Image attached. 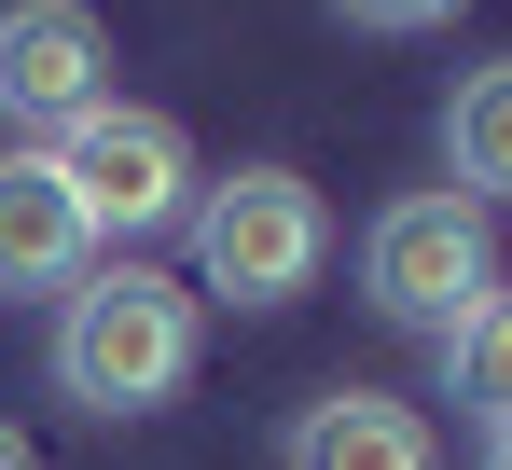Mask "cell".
I'll list each match as a JSON object with an SVG mask.
<instances>
[{
  "mask_svg": "<svg viewBox=\"0 0 512 470\" xmlns=\"http://www.w3.org/2000/svg\"><path fill=\"white\" fill-rule=\"evenodd\" d=\"M56 388L84 415H153L194 388V291L167 263H84V291L56 305Z\"/></svg>",
  "mask_w": 512,
  "mask_h": 470,
  "instance_id": "cell-1",
  "label": "cell"
},
{
  "mask_svg": "<svg viewBox=\"0 0 512 470\" xmlns=\"http://www.w3.org/2000/svg\"><path fill=\"white\" fill-rule=\"evenodd\" d=\"M180 222H194V291H222V305H291L333 263V208L305 166H222V180H194Z\"/></svg>",
  "mask_w": 512,
  "mask_h": 470,
  "instance_id": "cell-2",
  "label": "cell"
},
{
  "mask_svg": "<svg viewBox=\"0 0 512 470\" xmlns=\"http://www.w3.org/2000/svg\"><path fill=\"white\" fill-rule=\"evenodd\" d=\"M360 291H374L388 318H416V332H457V318L499 291V208H471L457 180L388 194L374 235H360Z\"/></svg>",
  "mask_w": 512,
  "mask_h": 470,
  "instance_id": "cell-3",
  "label": "cell"
},
{
  "mask_svg": "<svg viewBox=\"0 0 512 470\" xmlns=\"http://www.w3.org/2000/svg\"><path fill=\"white\" fill-rule=\"evenodd\" d=\"M42 153H56V180H70L84 235H167L180 208H194V139H180L167 111H139V97L70 111Z\"/></svg>",
  "mask_w": 512,
  "mask_h": 470,
  "instance_id": "cell-4",
  "label": "cell"
},
{
  "mask_svg": "<svg viewBox=\"0 0 512 470\" xmlns=\"http://www.w3.org/2000/svg\"><path fill=\"white\" fill-rule=\"evenodd\" d=\"M111 97V28H97L84 0H14L0 14V125H70Z\"/></svg>",
  "mask_w": 512,
  "mask_h": 470,
  "instance_id": "cell-5",
  "label": "cell"
},
{
  "mask_svg": "<svg viewBox=\"0 0 512 470\" xmlns=\"http://www.w3.org/2000/svg\"><path fill=\"white\" fill-rule=\"evenodd\" d=\"M84 263H97V235L84 208H70V180H56V153H0V305L14 291H84Z\"/></svg>",
  "mask_w": 512,
  "mask_h": 470,
  "instance_id": "cell-6",
  "label": "cell"
},
{
  "mask_svg": "<svg viewBox=\"0 0 512 470\" xmlns=\"http://www.w3.org/2000/svg\"><path fill=\"white\" fill-rule=\"evenodd\" d=\"M277 470H429V415L388 401V388H319L291 415Z\"/></svg>",
  "mask_w": 512,
  "mask_h": 470,
  "instance_id": "cell-7",
  "label": "cell"
},
{
  "mask_svg": "<svg viewBox=\"0 0 512 470\" xmlns=\"http://www.w3.org/2000/svg\"><path fill=\"white\" fill-rule=\"evenodd\" d=\"M443 166H457L471 208H512V56H485V70L443 97Z\"/></svg>",
  "mask_w": 512,
  "mask_h": 470,
  "instance_id": "cell-8",
  "label": "cell"
},
{
  "mask_svg": "<svg viewBox=\"0 0 512 470\" xmlns=\"http://www.w3.org/2000/svg\"><path fill=\"white\" fill-rule=\"evenodd\" d=\"M443 401H457V415H471L485 443L512 429V291H485V305L443 332Z\"/></svg>",
  "mask_w": 512,
  "mask_h": 470,
  "instance_id": "cell-9",
  "label": "cell"
},
{
  "mask_svg": "<svg viewBox=\"0 0 512 470\" xmlns=\"http://www.w3.org/2000/svg\"><path fill=\"white\" fill-rule=\"evenodd\" d=\"M346 28H388V42H416V28H443V14H457V0H333Z\"/></svg>",
  "mask_w": 512,
  "mask_h": 470,
  "instance_id": "cell-10",
  "label": "cell"
},
{
  "mask_svg": "<svg viewBox=\"0 0 512 470\" xmlns=\"http://www.w3.org/2000/svg\"><path fill=\"white\" fill-rule=\"evenodd\" d=\"M0 470H42V457H28V443H14V429H0Z\"/></svg>",
  "mask_w": 512,
  "mask_h": 470,
  "instance_id": "cell-11",
  "label": "cell"
},
{
  "mask_svg": "<svg viewBox=\"0 0 512 470\" xmlns=\"http://www.w3.org/2000/svg\"><path fill=\"white\" fill-rule=\"evenodd\" d=\"M485 470H512V429H499V443H485Z\"/></svg>",
  "mask_w": 512,
  "mask_h": 470,
  "instance_id": "cell-12",
  "label": "cell"
}]
</instances>
